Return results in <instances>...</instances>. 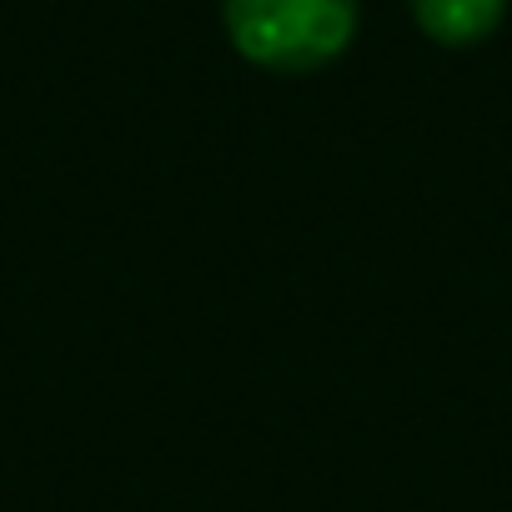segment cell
<instances>
[{"mask_svg": "<svg viewBox=\"0 0 512 512\" xmlns=\"http://www.w3.org/2000/svg\"><path fill=\"white\" fill-rule=\"evenodd\" d=\"M231 46L267 71H317L357 36V0H226Z\"/></svg>", "mask_w": 512, "mask_h": 512, "instance_id": "1", "label": "cell"}, {"mask_svg": "<svg viewBox=\"0 0 512 512\" xmlns=\"http://www.w3.org/2000/svg\"><path fill=\"white\" fill-rule=\"evenodd\" d=\"M507 11V0H412V16L417 26L442 41V46H472L487 31H497Z\"/></svg>", "mask_w": 512, "mask_h": 512, "instance_id": "2", "label": "cell"}]
</instances>
